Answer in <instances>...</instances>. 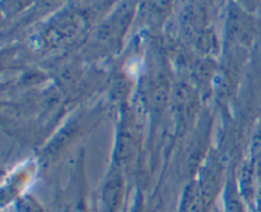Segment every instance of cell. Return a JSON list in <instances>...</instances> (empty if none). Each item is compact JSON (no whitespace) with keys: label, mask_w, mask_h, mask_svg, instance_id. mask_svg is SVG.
<instances>
[{"label":"cell","mask_w":261,"mask_h":212,"mask_svg":"<svg viewBox=\"0 0 261 212\" xmlns=\"http://www.w3.org/2000/svg\"><path fill=\"white\" fill-rule=\"evenodd\" d=\"M87 19L82 13L71 10L56 17L43 33V41L51 48H58L75 38L86 27Z\"/></svg>","instance_id":"obj_1"},{"label":"cell","mask_w":261,"mask_h":212,"mask_svg":"<svg viewBox=\"0 0 261 212\" xmlns=\"http://www.w3.org/2000/svg\"><path fill=\"white\" fill-rule=\"evenodd\" d=\"M64 2L66 0H37V10H41L42 13L50 12L63 5Z\"/></svg>","instance_id":"obj_3"},{"label":"cell","mask_w":261,"mask_h":212,"mask_svg":"<svg viewBox=\"0 0 261 212\" xmlns=\"http://www.w3.org/2000/svg\"><path fill=\"white\" fill-rule=\"evenodd\" d=\"M32 0H4L3 5H4L5 10L9 12H17V10L23 9L25 5H28Z\"/></svg>","instance_id":"obj_4"},{"label":"cell","mask_w":261,"mask_h":212,"mask_svg":"<svg viewBox=\"0 0 261 212\" xmlns=\"http://www.w3.org/2000/svg\"><path fill=\"white\" fill-rule=\"evenodd\" d=\"M251 25L250 20L240 12H233L229 18V32L236 40L245 41L251 37Z\"/></svg>","instance_id":"obj_2"},{"label":"cell","mask_w":261,"mask_h":212,"mask_svg":"<svg viewBox=\"0 0 261 212\" xmlns=\"http://www.w3.org/2000/svg\"><path fill=\"white\" fill-rule=\"evenodd\" d=\"M171 3H172V0H150V7L155 13L165 14L170 9Z\"/></svg>","instance_id":"obj_5"}]
</instances>
